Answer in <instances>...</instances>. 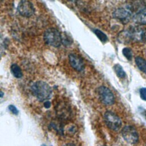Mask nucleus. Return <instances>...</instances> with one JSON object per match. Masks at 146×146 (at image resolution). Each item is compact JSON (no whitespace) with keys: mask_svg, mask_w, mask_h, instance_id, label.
Listing matches in <instances>:
<instances>
[{"mask_svg":"<svg viewBox=\"0 0 146 146\" xmlns=\"http://www.w3.org/2000/svg\"><path fill=\"white\" fill-rule=\"evenodd\" d=\"M94 33L98 36V38L102 42H106L108 40V38L107 35L102 31L98 29H95L94 30Z\"/></svg>","mask_w":146,"mask_h":146,"instance_id":"nucleus-15","label":"nucleus"},{"mask_svg":"<svg viewBox=\"0 0 146 146\" xmlns=\"http://www.w3.org/2000/svg\"><path fill=\"white\" fill-rule=\"evenodd\" d=\"M104 120L107 127L113 131H118L122 125L120 117L111 111H107L104 113Z\"/></svg>","mask_w":146,"mask_h":146,"instance_id":"nucleus-3","label":"nucleus"},{"mask_svg":"<svg viewBox=\"0 0 146 146\" xmlns=\"http://www.w3.org/2000/svg\"><path fill=\"white\" fill-rule=\"evenodd\" d=\"M8 108H9V111H10L11 113H13L14 115H18V113H19V110H18L17 109V108L15 106H14V105H12V104L9 105V107H8Z\"/></svg>","mask_w":146,"mask_h":146,"instance_id":"nucleus-17","label":"nucleus"},{"mask_svg":"<svg viewBox=\"0 0 146 146\" xmlns=\"http://www.w3.org/2000/svg\"><path fill=\"white\" fill-rule=\"evenodd\" d=\"M43 39L46 44L53 46L59 47L62 43V35L55 28H49L44 33Z\"/></svg>","mask_w":146,"mask_h":146,"instance_id":"nucleus-2","label":"nucleus"},{"mask_svg":"<svg viewBox=\"0 0 146 146\" xmlns=\"http://www.w3.org/2000/svg\"><path fill=\"white\" fill-rule=\"evenodd\" d=\"M3 95H4V92L1 91H0V98H2L3 96Z\"/></svg>","mask_w":146,"mask_h":146,"instance_id":"nucleus-22","label":"nucleus"},{"mask_svg":"<svg viewBox=\"0 0 146 146\" xmlns=\"http://www.w3.org/2000/svg\"><path fill=\"white\" fill-rule=\"evenodd\" d=\"M113 69H114V71H115L116 74L117 75V76L119 78H124L125 76V75H126L125 72L123 70L122 66L121 65H120L119 64H115L113 66Z\"/></svg>","mask_w":146,"mask_h":146,"instance_id":"nucleus-14","label":"nucleus"},{"mask_svg":"<svg viewBox=\"0 0 146 146\" xmlns=\"http://www.w3.org/2000/svg\"><path fill=\"white\" fill-rule=\"evenodd\" d=\"M96 91L98 98L102 103L107 106L114 103V95L108 88L106 86H100L98 88Z\"/></svg>","mask_w":146,"mask_h":146,"instance_id":"nucleus-4","label":"nucleus"},{"mask_svg":"<svg viewBox=\"0 0 146 146\" xmlns=\"http://www.w3.org/2000/svg\"><path fill=\"white\" fill-rule=\"evenodd\" d=\"M10 70L11 74L13 75V76L17 78H22L23 74L22 71L19 67V66L17 64H12L10 67Z\"/></svg>","mask_w":146,"mask_h":146,"instance_id":"nucleus-12","label":"nucleus"},{"mask_svg":"<svg viewBox=\"0 0 146 146\" xmlns=\"http://www.w3.org/2000/svg\"><path fill=\"white\" fill-rule=\"evenodd\" d=\"M142 40L146 43V30L143 31V38H142Z\"/></svg>","mask_w":146,"mask_h":146,"instance_id":"nucleus-20","label":"nucleus"},{"mask_svg":"<svg viewBox=\"0 0 146 146\" xmlns=\"http://www.w3.org/2000/svg\"><path fill=\"white\" fill-rule=\"evenodd\" d=\"M17 10L20 15L25 17L32 16L35 11L33 5L28 0H21L18 5Z\"/></svg>","mask_w":146,"mask_h":146,"instance_id":"nucleus-7","label":"nucleus"},{"mask_svg":"<svg viewBox=\"0 0 146 146\" xmlns=\"http://www.w3.org/2000/svg\"><path fill=\"white\" fill-rule=\"evenodd\" d=\"M135 61L139 70L146 74V60L140 56H137L135 58Z\"/></svg>","mask_w":146,"mask_h":146,"instance_id":"nucleus-13","label":"nucleus"},{"mask_svg":"<svg viewBox=\"0 0 146 146\" xmlns=\"http://www.w3.org/2000/svg\"><path fill=\"white\" fill-rule=\"evenodd\" d=\"M31 90L35 97L40 102L48 100L52 96V91L51 87L43 81L35 82L31 86Z\"/></svg>","mask_w":146,"mask_h":146,"instance_id":"nucleus-1","label":"nucleus"},{"mask_svg":"<svg viewBox=\"0 0 146 146\" xmlns=\"http://www.w3.org/2000/svg\"><path fill=\"white\" fill-rule=\"evenodd\" d=\"M123 55L129 60H131L132 58V52L131 48L128 47H125L122 50Z\"/></svg>","mask_w":146,"mask_h":146,"instance_id":"nucleus-16","label":"nucleus"},{"mask_svg":"<svg viewBox=\"0 0 146 146\" xmlns=\"http://www.w3.org/2000/svg\"><path fill=\"white\" fill-rule=\"evenodd\" d=\"M69 62L72 67L76 71L80 72L84 68V63L83 59L75 54H70L68 56Z\"/></svg>","mask_w":146,"mask_h":146,"instance_id":"nucleus-8","label":"nucleus"},{"mask_svg":"<svg viewBox=\"0 0 146 146\" xmlns=\"http://www.w3.org/2000/svg\"><path fill=\"white\" fill-rule=\"evenodd\" d=\"M140 96L143 100L146 101V88L143 87L140 89Z\"/></svg>","mask_w":146,"mask_h":146,"instance_id":"nucleus-18","label":"nucleus"},{"mask_svg":"<svg viewBox=\"0 0 146 146\" xmlns=\"http://www.w3.org/2000/svg\"><path fill=\"white\" fill-rule=\"evenodd\" d=\"M68 1H70V2H76L77 0H67Z\"/></svg>","mask_w":146,"mask_h":146,"instance_id":"nucleus-23","label":"nucleus"},{"mask_svg":"<svg viewBox=\"0 0 146 146\" xmlns=\"http://www.w3.org/2000/svg\"><path fill=\"white\" fill-rule=\"evenodd\" d=\"M132 42H139L142 40L143 30L137 26H132L129 27Z\"/></svg>","mask_w":146,"mask_h":146,"instance_id":"nucleus-9","label":"nucleus"},{"mask_svg":"<svg viewBox=\"0 0 146 146\" xmlns=\"http://www.w3.org/2000/svg\"><path fill=\"white\" fill-rule=\"evenodd\" d=\"M121 134L124 139L130 144H136L139 140V135L136 129L131 125L125 126L122 131Z\"/></svg>","mask_w":146,"mask_h":146,"instance_id":"nucleus-5","label":"nucleus"},{"mask_svg":"<svg viewBox=\"0 0 146 146\" xmlns=\"http://www.w3.org/2000/svg\"><path fill=\"white\" fill-rule=\"evenodd\" d=\"M145 146H146V145H145Z\"/></svg>","mask_w":146,"mask_h":146,"instance_id":"nucleus-25","label":"nucleus"},{"mask_svg":"<svg viewBox=\"0 0 146 146\" xmlns=\"http://www.w3.org/2000/svg\"><path fill=\"white\" fill-rule=\"evenodd\" d=\"M51 103L49 100H46L44 102L43 106L46 108H49L51 107Z\"/></svg>","mask_w":146,"mask_h":146,"instance_id":"nucleus-19","label":"nucleus"},{"mask_svg":"<svg viewBox=\"0 0 146 146\" xmlns=\"http://www.w3.org/2000/svg\"><path fill=\"white\" fill-rule=\"evenodd\" d=\"M133 21L139 25L146 24V8H143L137 11L132 17Z\"/></svg>","mask_w":146,"mask_h":146,"instance_id":"nucleus-10","label":"nucleus"},{"mask_svg":"<svg viewBox=\"0 0 146 146\" xmlns=\"http://www.w3.org/2000/svg\"><path fill=\"white\" fill-rule=\"evenodd\" d=\"M132 11L127 6L126 8H119L113 13V17L123 23H127L132 18Z\"/></svg>","mask_w":146,"mask_h":146,"instance_id":"nucleus-6","label":"nucleus"},{"mask_svg":"<svg viewBox=\"0 0 146 146\" xmlns=\"http://www.w3.org/2000/svg\"><path fill=\"white\" fill-rule=\"evenodd\" d=\"M117 40L119 42L124 44H127L132 42L131 34L129 28L119 33L117 36Z\"/></svg>","mask_w":146,"mask_h":146,"instance_id":"nucleus-11","label":"nucleus"},{"mask_svg":"<svg viewBox=\"0 0 146 146\" xmlns=\"http://www.w3.org/2000/svg\"><path fill=\"white\" fill-rule=\"evenodd\" d=\"M41 146H47L46 145H45V144H42Z\"/></svg>","mask_w":146,"mask_h":146,"instance_id":"nucleus-24","label":"nucleus"},{"mask_svg":"<svg viewBox=\"0 0 146 146\" xmlns=\"http://www.w3.org/2000/svg\"><path fill=\"white\" fill-rule=\"evenodd\" d=\"M64 146H76V145L72 143H67L66 145H64Z\"/></svg>","mask_w":146,"mask_h":146,"instance_id":"nucleus-21","label":"nucleus"}]
</instances>
